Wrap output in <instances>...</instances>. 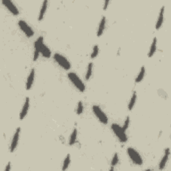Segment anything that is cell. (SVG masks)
<instances>
[{"label":"cell","instance_id":"6da1fadb","mask_svg":"<svg viewBox=\"0 0 171 171\" xmlns=\"http://www.w3.org/2000/svg\"><path fill=\"white\" fill-rule=\"evenodd\" d=\"M67 76H68V78L70 79L71 82L73 83V85L79 91V92H84L86 89L84 83H83V82L81 80V79L74 72H70L67 74Z\"/></svg>","mask_w":171,"mask_h":171},{"label":"cell","instance_id":"7a4b0ae2","mask_svg":"<svg viewBox=\"0 0 171 171\" xmlns=\"http://www.w3.org/2000/svg\"><path fill=\"white\" fill-rule=\"evenodd\" d=\"M111 128H112L114 133L118 138V140L121 142L124 143L127 142L128 137H127L126 134V131L122 128V127L118 125L117 124H112L111 125Z\"/></svg>","mask_w":171,"mask_h":171},{"label":"cell","instance_id":"3957f363","mask_svg":"<svg viewBox=\"0 0 171 171\" xmlns=\"http://www.w3.org/2000/svg\"><path fill=\"white\" fill-rule=\"evenodd\" d=\"M127 153H128V157H130V160L132 162L138 166H141L143 164V161L141 156L137 151L134 149L133 148H128L127 149Z\"/></svg>","mask_w":171,"mask_h":171},{"label":"cell","instance_id":"277c9868","mask_svg":"<svg viewBox=\"0 0 171 171\" xmlns=\"http://www.w3.org/2000/svg\"><path fill=\"white\" fill-rule=\"evenodd\" d=\"M54 58L55 62H56L59 66H61L63 69L68 70L71 68V64L69 61L60 54L55 53L54 55Z\"/></svg>","mask_w":171,"mask_h":171},{"label":"cell","instance_id":"5b68a950","mask_svg":"<svg viewBox=\"0 0 171 171\" xmlns=\"http://www.w3.org/2000/svg\"><path fill=\"white\" fill-rule=\"evenodd\" d=\"M92 111L94 114H95V116H96L99 120V121L104 124H108V118L100 107L97 105H94L92 106Z\"/></svg>","mask_w":171,"mask_h":171},{"label":"cell","instance_id":"8992f818","mask_svg":"<svg viewBox=\"0 0 171 171\" xmlns=\"http://www.w3.org/2000/svg\"><path fill=\"white\" fill-rule=\"evenodd\" d=\"M18 26L19 28L25 34L27 37L31 38L34 36V31L31 29V27L27 24V23L23 20H19L18 22Z\"/></svg>","mask_w":171,"mask_h":171},{"label":"cell","instance_id":"52a82bcc","mask_svg":"<svg viewBox=\"0 0 171 171\" xmlns=\"http://www.w3.org/2000/svg\"><path fill=\"white\" fill-rule=\"evenodd\" d=\"M2 3L3 6L7 7V9L9 10L10 12L12 14L14 15L17 16V15H19V12L18 7L15 6L12 2L9 1V0H2Z\"/></svg>","mask_w":171,"mask_h":171},{"label":"cell","instance_id":"ba28073f","mask_svg":"<svg viewBox=\"0 0 171 171\" xmlns=\"http://www.w3.org/2000/svg\"><path fill=\"white\" fill-rule=\"evenodd\" d=\"M20 131L21 129L20 128H18L15 130V132L14 134V136L12 138V140H11V145H10V152L11 153H13L14 151L16 149L18 145V142H19V134H20Z\"/></svg>","mask_w":171,"mask_h":171},{"label":"cell","instance_id":"9c48e42d","mask_svg":"<svg viewBox=\"0 0 171 171\" xmlns=\"http://www.w3.org/2000/svg\"><path fill=\"white\" fill-rule=\"evenodd\" d=\"M43 43V38L42 36H39L35 42H34V61H36L39 55L40 54L39 49H40V46Z\"/></svg>","mask_w":171,"mask_h":171},{"label":"cell","instance_id":"30bf717a","mask_svg":"<svg viewBox=\"0 0 171 171\" xmlns=\"http://www.w3.org/2000/svg\"><path fill=\"white\" fill-rule=\"evenodd\" d=\"M170 157V149L167 148L165 150V154L161 159V161L159 163V170H163L166 166L167 162L169 161V158Z\"/></svg>","mask_w":171,"mask_h":171},{"label":"cell","instance_id":"8fae6325","mask_svg":"<svg viewBox=\"0 0 171 171\" xmlns=\"http://www.w3.org/2000/svg\"><path fill=\"white\" fill-rule=\"evenodd\" d=\"M29 108H30V98H26V101L24 102V104H23L22 109L20 112V114H19V119H20V120H23V119L26 116L27 112H28Z\"/></svg>","mask_w":171,"mask_h":171},{"label":"cell","instance_id":"7c38bea8","mask_svg":"<svg viewBox=\"0 0 171 171\" xmlns=\"http://www.w3.org/2000/svg\"><path fill=\"white\" fill-rule=\"evenodd\" d=\"M34 78H35V70L33 68L31 69L30 71V73L27 77L26 83V89L27 90H29L31 89V87L34 82Z\"/></svg>","mask_w":171,"mask_h":171},{"label":"cell","instance_id":"4fadbf2b","mask_svg":"<svg viewBox=\"0 0 171 171\" xmlns=\"http://www.w3.org/2000/svg\"><path fill=\"white\" fill-rule=\"evenodd\" d=\"M39 51H40V54L42 55L43 57H44L47 59L51 57V52L50 50L48 48V47H47L46 45H45L43 43L40 46Z\"/></svg>","mask_w":171,"mask_h":171},{"label":"cell","instance_id":"5bb4252c","mask_svg":"<svg viewBox=\"0 0 171 171\" xmlns=\"http://www.w3.org/2000/svg\"><path fill=\"white\" fill-rule=\"evenodd\" d=\"M164 12H165V6H162V8L160 10V13H159L157 24H156V26H155V28H156V30H157L161 28L163 23V21H164Z\"/></svg>","mask_w":171,"mask_h":171},{"label":"cell","instance_id":"9a60e30c","mask_svg":"<svg viewBox=\"0 0 171 171\" xmlns=\"http://www.w3.org/2000/svg\"><path fill=\"white\" fill-rule=\"evenodd\" d=\"M106 17L103 16L101 18L100 23H99L98 29L97 31V35L98 37H100L101 35L103 34V33H104V31L106 27Z\"/></svg>","mask_w":171,"mask_h":171},{"label":"cell","instance_id":"2e32d148","mask_svg":"<svg viewBox=\"0 0 171 171\" xmlns=\"http://www.w3.org/2000/svg\"><path fill=\"white\" fill-rule=\"evenodd\" d=\"M47 4H48V2H47V0H46V1H44L42 3V5L41 7L40 11H39V16H38L39 21L43 20V18H44V15L46 12V10L47 8Z\"/></svg>","mask_w":171,"mask_h":171},{"label":"cell","instance_id":"e0dca14e","mask_svg":"<svg viewBox=\"0 0 171 171\" xmlns=\"http://www.w3.org/2000/svg\"><path fill=\"white\" fill-rule=\"evenodd\" d=\"M157 38H154L153 42H152V44H151V46L150 47V50L149 51V54H148V56L149 58H151L153 57L154 54L156 52V50H157Z\"/></svg>","mask_w":171,"mask_h":171},{"label":"cell","instance_id":"ac0fdd59","mask_svg":"<svg viewBox=\"0 0 171 171\" xmlns=\"http://www.w3.org/2000/svg\"><path fill=\"white\" fill-rule=\"evenodd\" d=\"M136 99H137V94H136V92H134L132 93V97L130 98V100L128 103V108L129 110H132L134 107L135 104H136Z\"/></svg>","mask_w":171,"mask_h":171},{"label":"cell","instance_id":"d6986e66","mask_svg":"<svg viewBox=\"0 0 171 171\" xmlns=\"http://www.w3.org/2000/svg\"><path fill=\"white\" fill-rule=\"evenodd\" d=\"M77 136H78V131L76 128H74L72 131V132L71 134V136L69 139V145L72 146L74 145L77 140Z\"/></svg>","mask_w":171,"mask_h":171},{"label":"cell","instance_id":"ffe728a7","mask_svg":"<svg viewBox=\"0 0 171 171\" xmlns=\"http://www.w3.org/2000/svg\"><path fill=\"white\" fill-rule=\"evenodd\" d=\"M145 67L143 66L140 68V71H139L138 74L137 75L136 79H135V82H136V83H139V82H142L143 78H144V77H145Z\"/></svg>","mask_w":171,"mask_h":171},{"label":"cell","instance_id":"44dd1931","mask_svg":"<svg viewBox=\"0 0 171 171\" xmlns=\"http://www.w3.org/2000/svg\"><path fill=\"white\" fill-rule=\"evenodd\" d=\"M92 69H93V63L92 62L89 63L88 67H87V71H86V76H85V78L86 80H88V79L91 78V76H92Z\"/></svg>","mask_w":171,"mask_h":171},{"label":"cell","instance_id":"7402d4cb","mask_svg":"<svg viewBox=\"0 0 171 171\" xmlns=\"http://www.w3.org/2000/svg\"><path fill=\"white\" fill-rule=\"evenodd\" d=\"M70 164V155L67 154L66 157L65 158L64 161H63V165H62V170H66L68 168V166Z\"/></svg>","mask_w":171,"mask_h":171},{"label":"cell","instance_id":"603a6c76","mask_svg":"<svg viewBox=\"0 0 171 171\" xmlns=\"http://www.w3.org/2000/svg\"><path fill=\"white\" fill-rule=\"evenodd\" d=\"M99 53V47L98 45H95L93 47V50H92V52L91 53V55L90 57L92 59H94L95 58L97 57V55H98Z\"/></svg>","mask_w":171,"mask_h":171},{"label":"cell","instance_id":"cb8c5ba5","mask_svg":"<svg viewBox=\"0 0 171 171\" xmlns=\"http://www.w3.org/2000/svg\"><path fill=\"white\" fill-rule=\"evenodd\" d=\"M83 105L82 101H79L77 105V108H76V113L78 115H80L83 113Z\"/></svg>","mask_w":171,"mask_h":171},{"label":"cell","instance_id":"d4e9b609","mask_svg":"<svg viewBox=\"0 0 171 171\" xmlns=\"http://www.w3.org/2000/svg\"><path fill=\"white\" fill-rule=\"evenodd\" d=\"M118 161H119L118 154L117 153H115L112 159V161H111V167H114L118 164Z\"/></svg>","mask_w":171,"mask_h":171},{"label":"cell","instance_id":"484cf974","mask_svg":"<svg viewBox=\"0 0 171 171\" xmlns=\"http://www.w3.org/2000/svg\"><path fill=\"white\" fill-rule=\"evenodd\" d=\"M129 124H130V117L128 116L126 118V120L124 123V125H123V126H122V128L126 131L127 129L128 128Z\"/></svg>","mask_w":171,"mask_h":171},{"label":"cell","instance_id":"4316f807","mask_svg":"<svg viewBox=\"0 0 171 171\" xmlns=\"http://www.w3.org/2000/svg\"><path fill=\"white\" fill-rule=\"evenodd\" d=\"M109 4V1H106L104 2V7H103V9L104 10H106L107 8H108V6Z\"/></svg>","mask_w":171,"mask_h":171},{"label":"cell","instance_id":"83f0119b","mask_svg":"<svg viewBox=\"0 0 171 171\" xmlns=\"http://www.w3.org/2000/svg\"><path fill=\"white\" fill-rule=\"evenodd\" d=\"M11 170V162H8V164L7 165V166H6V167L5 170H6V171H9V170Z\"/></svg>","mask_w":171,"mask_h":171}]
</instances>
